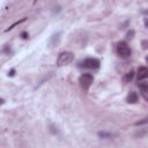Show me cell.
<instances>
[{
    "mask_svg": "<svg viewBox=\"0 0 148 148\" xmlns=\"http://www.w3.org/2000/svg\"><path fill=\"white\" fill-rule=\"evenodd\" d=\"M82 66L84 68H89V70H96L100 67V60L96 58H88L86 60H83Z\"/></svg>",
    "mask_w": 148,
    "mask_h": 148,
    "instance_id": "4",
    "label": "cell"
},
{
    "mask_svg": "<svg viewBox=\"0 0 148 148\" xmlns=\"http://www.w3.org/2000/svg\"><path fill=\"white\" fill-rule=\"evenodd\" d=\"M98 137L100 138H105V137H111L110 133H104V132H100L98 133Z\"/></svg>",
    "mask_w": 148,
    "mask_h": 148,
    "instance_id": "11",
    "label": "cell"
},
{
    "mask_svg": "<svg viewBox=\"0 0 148 148\" xmlns=\"http://www.w3.org/2000/svg\"><path fill=\"white\" fill-rule=\"evenodd\" d=\"M26 20H27V19H26V17H23V19H21L20 21H16V22H14V23H13L12 26H9V28H7V29H6L5 31L7 33V31H9V30H12V29H13L14 27H16V26H19L20 23H22V22H25V21H26Z\"/></svg>",
    "mask_w": 148,
    "mask_h": 148,
    "instance_id": "10",
    "label": "cell"
},
{
    "mask_svg": "<svg viewBox=\"0 0 148 148\" xmlns=\"http://www.w3.org/2000/svg\"><path fill=\"white\" fill-rule=\"evenodd\" d=\"M60 35H61V33H60V31H58V33H56V34H53V35L51 36V39H50V43H49L50 48H53V46L58 45V43H59V40H60Z\"/></svg>",
    "mask_w": 148,
    "mask_h": 148,
    "instance_id": "6",
    "label": "cell"
},
{
    "mask_svg": "<svg viewBox=\"0 0 148 148\" xmlns=\"http://www.w3.org/2000/svg\"><path fill=\"white\" fill-rule=\"evenodd\" d=\"M140 81H141V82H139V83H138V87H139V89L141 90V93H142V95H143L145 100H147V92H148V83H147L146 79H145V80H140Z\"/></svg>",
    "mask_w": 148,
    "mask_h": 148,
    "instance_id": "5",
    "label": "cell"
},
{
    "mask_svg": "<svg viewBox=\"0 0 148 148\" xmlns=\"http://www.w3.org/2000/svg\"><path fill=\"white\" fill-rule=\"evenodd\" d=\"M145 123H147V119H143L142 121H140V123H137V125H141V124H145Z\"/></svg>",
    "mask_w": 148,
    "mask_h": 148,
    "instance_id": "15",
    "label": "cell"
},
{
    "mask_svg": "<svg viewBox=\"0 0 148 148\" xmlns=\"http://www.w3.org/2000/svg\"><path fill=\"white\" fill-rule=\"evenodd\" d=\"M74 59V54L70 51H64V52H60L58 58H57V65L58 66H66L68 64L73 61Z\"/></svg>",
    "mask_w": 148,
    "mask_h": 148,
    "instance_id": "1",
    "label": "cell"
},
{
    "mask_svg": "<svg viewBox=\"0 0 148 148\" xmlns=\"http://www.w3.org/2000/svg\"><path fill=\"white\" fill-rule=\"evenodd\" d=\"M21 37H22L23 39H27L28 38V34L27 33H22V34H21Z\"/></svg>",
    "mask_w": 148,
    "mask_h": 148,
    "instance_id": "13",
    "label": "cell"
},
{
    "mask_svg": "<svg viewBox=\"0 0 148 148\" xmlns=\"http://www.w3.org/2000/svg\"><path fill=\"white\" fill-rule=\"evenodd\" d=\"M5 103V100L4 98H0V105H3Z\"/></svg>",
    "mask_w": 148,
    "mask_h": 148,
    "instance_id": "16",
    "label": "cell"
},
{
    "mask_svg": "<svg viewBox=\"0 0 148 148\" xmlns=\"http://www.w3.org/2000/svg\"><path fill=\"white\" fill-rule=\"evenodd\" d=\"M133 76H134V72L133 71H130L127 72L124 76H123V82L124 83H130L132 80H133Z\"/></svg>",
    "mask_w": 148,
    "mask_h": 148,
    "instance_id": "9",
    "label": "cell"
},
{
    "mask_svg": "<svg viewBox=\"0 0 148 148\" xmlns=\"http://www.w3.org/2000/svg\"><path fill=\"white\" fill-rule=\"evenodd\" d=\"M14 73H15V70H11V72L8 73V75H9V76H13V75H14Z\"/></svg>",
    "mask_w": 148,
    "mask_h": 148,
    "instance_id": "14",
    "label": "cell"
},
{
    "mask_svg": "<svg viewBox=\"0 0 148 148\" xmlns=\"http://www.w3.org/2000/svg\"><path fill=\"white\" fill-rule=\"evenodd\" d=\"M93 82H94V76L89 73H84L79 78V83H80L81 88L84 89V90L89 89V87L92 86Z\"/></svg>",
    "mask_w": 148,
    "mask_h": 148,
    "instance_id": "3",
    "label": "cell"
},
{
    "mask_svg": "<svg viewBox=\"0 0 148 148\" xmlns=\"http://www.w3.org/2000/svg\"><path fill=\"white\" fill-rule=\"evenodd\" d=\"M117 53L119 57L121 58H129L131 56V48L129 46V44L124 40H120L117 43Z\"/></svg>",
    "mask_w": 148,
    "mask_h": 148,
    "instance_id": "2",
    "label": "cell"
},
{
    "mask_svg": "<svg viewBox=\"0 0 148 148\" xmlns=\"http://www.w3.org/2000/svg\"><path fill=\"white\" fill-rule=\"evenodd\" d=\"M138 100H139V96H138V94L135 92H130L129 93V95H127V102L129 103L134 104V103L138 102Z\"/></svg>",
    "mask_w": 148,
    "mask_h": 148,
    "instance_id": "8",
    "label": "cell"
},
{
    "mask_svg": "<svg viewBox=\"0 0 148 148\" xmlns=\"http://www.w3.org/2000/svg\"><path fill=\"white\" fill-rule=\"evenodd\" d=\"M147 76H148V68L143 67V66L139 67V70H138V81L145 80V79H147Z\"/></svg>",
    "mask_w": 148,
    "mask_h": 148,
    "instance_id": "7",
    "label": "cell"
},
{
    "mask_svg": "<svg viewBox=\"0 0 148 148\" xmlns=\"http://www.w3.org/2000/svg\"><path fill=\"white\" fill-rule=\"evenodd\" d=\"M142 45H143V49H147V42H143V43H142Z\"/></svg>",
    "mask_w": 148,
    "mask_h": 148,
    "instance_id": "17",
    "label": "cell"
},
{
    "mask_svg": "<svg viewBox=\"0 0 148 148\" xmlns=\"http://www.w3.org/2000/svg\"><path fill=\"white\" fill-rule=\"evenodd\" d=\"M133 35H134V31H133V30H131V31H129V33H127L126 37H127L129 39H131V38H133Z\"/></svg>",
    "mask_w": 148,
    "mask_h": 148,
    "instance_id": "12",
    "label": "cell"
}]
</instances>
